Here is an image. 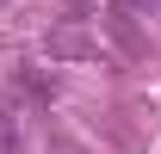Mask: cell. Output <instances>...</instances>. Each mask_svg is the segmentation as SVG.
I'll return each instance as SVG.
<instances>
[{
	"instance_id": "7a4b0ae2",
	"label": "cell",
	"mask_w": 161,
	"mask_h": 154,
	"mask_svg": "<svg viewBox=\"0 0 161 154\" xmlns=\"http://www.w3.org/2000/svg\"><path fill=\"white\" fill-rule=\"evenodd\" d=\"M149 6H155V0H112V13H124V19H142Z\"/></svg>"
},
{
	"instance_id": "6da1fadb",
	"label": "cell",
	"mask_w": 161,
	"mask_h": 154,
	"mask_svg": "<svg viewBox=\"0 0 161 154\" xmlns=\"http://www.w3.org/2000/svg\"><path fill=\"white\" fill-rule=\"evenodd\" d=\"M13 93L50 105V99H56V80H43V74H37V62H19V68H13Z\"/></svg>"
}]
</instances>
